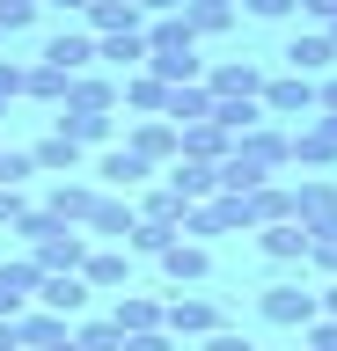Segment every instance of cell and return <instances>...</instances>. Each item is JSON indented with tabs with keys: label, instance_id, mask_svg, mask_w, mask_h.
<instances>
[{
	"label": "cell",
	"instance_id": "cell-1",
	"mask_svg": "<svg viewBox=\"0 0 337 351\" xmlns=\"http://www.w3.org/2000/svg\"><path fill=\"white\" fill-rule=\"evenodd\" d=\"M161 329H169L176 344H198V337L227 329V315H220V300H213V293H198V285H191V293H169V300H161Z\"/></svg>",
	"mask_w": 337,
	"mask_h": 351
},
{
	"label": "cell",
	"instance_id": "cell-2",
	"mask_svg": "<svg viewBox=\"0 0 337 351\" xmlns=\"http://www.w3.org/2000/svg\"><path fill=\"white\" fill-rule=\"evenodd\" d=\"M257 315H264L271 329H308V322H323V300H315L301 278H279V285L257 293Z\"/></svg>",
	"mask_w": 337,
	"mask_h": 351
},
{
	"label": "cell",
	"instance_id": "cell-3",
	"mask_svg": "<svg viewBox=\"0 0 337 351\" xmlns=\"http://www.w3.org/2000/svg\"><path fill=\"white\" fill-rule=\"evenodd\" d=\"M37 285H45V271H37V256H8L0 263V322H23L30 307H37Z\"/></svg>",
	"mask_w": 337,
	"mask_h": 351
},
{
	"label": "cell",
	"instance_id": "cell-4",
	"mask_svg": "<svg viewBox=\"0 0 337 351\" xmlns=\"http://www.w3.org/2000/svg\"><path fill=\"white\" fill-rule=\"evenodd\" d=\"M257 110H264L271 125H279V117L308 125V117H315V81H301V73H271V81H264V95H257Z\"/></svg>",
	"mask_w": 337,
	"mask_h": 351
},
{
	"label": "cell",
	"instance_id": "cell-5",
	"mask_svg": "<svg viewBox=\"0 0 337 351\" xmlns=\"http://www.w3.org/2000/svg\"><path fill=\"white\" fill-rule=\"evenodd\" d=\"M264 66L257 59H220V66H205V88H213V103H257L264 95Z\"/></svg>",
	"mask_w": 337,
	"mask_h": 351
},
{
	"label": "cell",
	"instance_id": "cell-6",
	"mask_svg": "<svg viewBox=\"0 0 337 351\" xmlns=\"http://www.w3.org/2000/svg\"><path fill=\"white\" fill-rule=\"evenodd\" d=\"M132 219H139V205H132V197L103 191V197H95V213L81 219V234H89L95 249H125V234H132Z\"/></svg>",
	"mask_w": 337,
	"mask_h": 351
},
{
	"label": "cell",
	"instance_id": "cell-7",
	"mask_svg": "<svg viewBox=\"0 0 337 351\" xmlns=\"http://www.w3.org/2000/svg\"><path fill=\"white\" fill-rule=\"evenodd\" d=\"M37 66H51V73H95V37L89 29H81V22H73V29H51L45 37V51H37Z\"/></svg>",
	"mask_w": 337,
	"mask_h": 351
},
{
	"label": "cell",
	"instance_id": "cell-8",
	"mask_svg": "<svg viewBox=\"0 0 337 351\" xmlns=\"http://www.w3.org/2000/svg\"><path fill=\"white\" fill-rule=\"evenodd\" d=\"M235 154L257 161L264 176H286V169H293V139H286V125H271V117H264V125H249L242 139H235Z\"/></svg>",
	"mask_w": 337,
	"mask_h": 351
},
{
	"label": "cell",
	"instance_id": "cell-9",
	"mask_svg": "<svg viewBox=\"0 0 337 351\" xmlns=\"http://www.w3.org/2000/svg\"><path fill=\"white\" fill-rule=\"evenodd\" d=\"M125 147H132L139 161H147V169H169V161L183 154V132L169 125V117H132V132H125Z\"/></svg>",
	"mask_w": 337,
	"mask_h": 351
},
{
	"label": "cell",
	"instance_id": "cell-10",
	"mask_svg": "<svg viewBox=\"0 0 337 351\" xmlns=\"http://www.w3.org/2000/svg\"><path fill=\"white\" fill-rule=\"evenodd\" d=\"M161 278L176 285V293H191V285H205L213 278V249H205V241H169V249H161Z\"/></svg>",
	"mask_w": 337,
	"mask_h": 351
},
{
	"label": "cell",
	"instance_id": "cell-11",
	"mask_svg": "<svg viewBox=\"0 0 337 351\" xmlns=\"http://www.w3.org/2000/svg\"><path fill=\"white\" fill-rule=\"evenodd\" d=\"M286 73H301V81H330V66H337V44L323 37V29H301V37H286Z\"/></svg>",
	"mask_w": 337,
	"mask_h": 351
},
{
	"label": "cell",
	"instance_id": "cell-12",
	"mask_svg": "<svg viewBox=\"0 0 337 351\" xmlns=\"http://www.w3.org/2000/svg\"><path fill=\"white\" fill-rule=\"evenodd\" d=\"M95 197H103V183H81V176H59L45 191V213L51 219H67V227H81V219L95 213Z\"/></svg>",
	"mask_w": 337,
	"mask_h": 351
},
{
	"label": "cell",
	"instance_id": "cell-13",
	"mask_svg": "<svg viewBox=\"0 0 337 351\" xmlns=\"http://www.w3.org/2000/svg\"><path fill=\"white\" fill-rule=\"evenodd\" d=\"M95 176H103V183H111L117 197H132V191H139V183H147L154 169H147V161H139V154L125 147V139H117V147H103V154H95Z\"/></svg>",
	"mask_w": 337,
	"mask_h": 351
},
{
	"label": "cell",
	"instance_id": "cell-14",
	"mask_svg": "<svg viewBox=\"0 0 337 351\" xmlns=\"http://www.w3.org/2000/svg\"><path fill=\"white\" fill-rule=\"evenodd\" d=\"M37 307L73 322V315L89 307V278H81V271H45V285H37Z\"/></svg>",
	"mask_w": 337,
	"mask_h": 351
},
{
	"label": "cell",
	"instance_id": "cell-15",
	"mask_svg": "<svg viewBox=\"0 0 337 351\" xmlns=\"http://www.w3.org/2000/svg\"><path fill=\"white\" fill-rule=\"evenodd\" d=\"M198 51V29L183 15H161V22H147V66L154 59H191Z\"/></svg>",
	"mask_w": 337,
	"mask_h": 351
},
{
	"label": "cell",
	"instance_id": "cell-16",
	"mask_svg": "<svg viewBox=\"0 0 337 351\" xmlns=\"http://www.w3.org/2000/svg\"><path fill=\"white\" fill-rule=\"evenodd\" d=\"M81 29H89V37H139L147 15H139L132 0H95L89 15H81Z\"/></svg>",
	"mask_w": 337,
	"mask_h": 351
},
{
	"label": "cell",
	"instance_id": "cell-17",
	"mask_svg": "<svg viewBox=\"0 0 337 351\" xmlns=\"http://www.w3.org/2000/svg\"><path fill=\"white\" fill-rule=\"evenodd\" d=\"M89 249H95V241L81 234V227H59V234L37 241L30 256H37V271H81V263H89Z\"/></svg>",
	"mask_w": 337,
	"mask_h": 351
},
{
	"label": "cell",
	"instance_id": "cell-18",
	"mask_svg": "<svg viewBox=\"0 0 337 351\" xmlns=\"http://www.w3.org/2000/svg\"><path fill=\"white\" fill-rule=\"evenodd\" d=\"M161 183H169L183 205H205V197H220V169H213V161H169V176H161Z\"/></svg>",
	"mask_w": 337,
	"mask_h": 351
},
{
	"label": "cell",
	"instance_id": "cell-19",
	"mask_svg": "<svg viewBox=\"0 0 337 351\" xmlns=\"http://www.w3.org/2000/svg\"><path fill=\"white\" fill-rule=\"evenodd\" d=\"M257 256H264V263H308V227H301V219L257 227Z\"/></svg>",
	"mask_w": 337,
	"mask_h": 351
},
{
	"label": "cell",
	"instance_id": "cell-20",
	"mask_svg": "<svg viewBox=\"0 0 337 351\" xmlns=\"http://www.w3.org/2000/svg\"><path fill=\"white\" fill-rule=\"evenodd\" d=\"M81 278H89V293H132V256L125 249H89Z\"/></svg>",
	"mask_w": 337,
	"mask_h": 351
},
{
	"label": "cell",
	"instance_id": "cell-21",
	"mask_svg": "<svg viewBox=\"0 0 337 351\" xmlns=\"http://www.w3.org/2000/svg\"><path fill=\"white\" fill-rule=\"evenodd\" d=\"M51 132H67L73 147H111L117 117H111V110H59V117H51Z\"/></svg>",
	"mask_w": 337,
	"mask_h": 351
},
{
	"label": "cell",
	"instance_id": "cell-22",
	"mask_svg": "<svg viewBox=\"0 0 337 351\" xmlns=\"http://www.w3.org/2000/svg\"><path fill=\"white\" fill-rule=\"evenodd\" d=\"M330 213H337V183L330 176H301V183H293V219H301V227H323Z\"/></svg>",
	"mask_w": 337,
	"mask_h": 351
},
{
	"label": "cell",
	"instance_id": "cell-23",
	"mask_svg": "<svg viewBox=\"0 0 337 351\" xmlns=\"http://www.w3.org/2000/svg\"><path fill=\"white\" fill-rule=\"evenodd\" d=\"M67 337H73V322H67V315H45V307H30L23 322H15V344H23V351H59Z\"/></svg>",
	"mask_w": 337,
	"mask_h": 351
},
{
	"label": "cell",
	"instance_id": "cell-24",
	"mask_svg": "<svg viewBox=\"0 0 337 351\" xmlns=\"http://www.w3.org/2000/svg\"><path fill=\"white\" fill-rule=\"evenodd\" d=\"M81 154H89V147H73L67 132H45V139L30 147V161H37V176H51V183H59V176H81Z\"/></svg>",
	"mask_w": 337,
	"mask_h": 351
},
{
	"label": "cell",
	"instance_id": "cell-25",
	"mask_svg": "<svg viewBox=\"0 0 337 351\" xmlns=\"http://www.w3.org/2000/svg\"><path fill=\"white\" fill-rule=\"evenodd\" d=\"M242 219H249V234L293 219V183H264V191H249V197H242Z\"/></svg>",
	"mask_w": 337,
	"mask_h": 351
},
{
	"label": "cell",
	"instance_id": "cell-26",
	"mask_svg": "<svg viewBox=\"0 0 337 351\" xmlns=\"http://www.w3.org/2000/svg\"><path fill=\"white\" fill-rule=\"evenodd\" d=\"M117 103L132 110V117H161V110H169V88L139 66V73H125V81H117Z\"/></svg>",
	"mask_w": 337,
	"mask_h": 351
},
{
	"label": "cell",
	"instance_id": "cell-27",
	"mask_svg": "<svg viewBox=\"0 0 337 351\" xmlns=\"http://www.w3.org/2000/svg\"><path fill=\"white\" fill-rule=\"evenodd\" d=\"M161 117H169V125H213V88L205 81H191V88H169V110H161Z\"/></svg>",
	"mask_w": 337,
	"mask_h": 351
},
{
	"label": "cell",
	"instance_id": "cell-28",
	"mask_svg": "<svg viewBox=\"0 0 337 351\" xmlns=\"http://www.w3.org/2000/svg\"><path fill=\"white\" fill-rule=\"evenodd\" d=\"M59 110H117V81H111V73H73Z\"/></svg>",
	"mask_w": 337,
	"mask_h": 351
},
{
	"label": "cell",
	"instance_id": "cell-29",
	"mask_svg": "<svg viewBox=\"0 0 337 351\" xmlns=\"http://www.w3.org/2000/svg\"><path fill=\"white\" fill-rule=\"evenodd\" d=\"M227 154H235V139H227L220 125H183V154L176 161H213V169H220Z\"/></svg>",
	"mask_w": 337,
	"mask_h": 351
},
{
	"label": "cell",
	"instance_id": "cell-30",
	"mask_svg": "<svg viewBox=\"0 0 337 351\" xmlns=\"http://www.w3.org/2000/svg\"><path fill=\"white\" fill-rule=\"evenodd\" d=\"M95 59L111 66L117 81H125V73H139V66H147V29H139V37H95Z\"/></svg>",
	"mask_w": 337,
	"mask_h": 351
},
{
	"label": "cell",
	"instance_id": "cell-31",
	"mask_svg": "<svg viewBox=\"0 0 337 351\" xmlns=\"http://www.w3.org/2000/svg\"><path fill=\"white\" fill-rule=\"evenodd\" d=\"M117 337H139V329H161V300L154 293H117Z\"/></svg>",
	"mask_w": 337,
	"mask_h": 351
},
{
	"label": "cell",
	"instance_id": "cell-32",
	"mask_svg": "<svg viewBox=\"0 0 337 351\" xmlns=\"http://www.w3.org/2000/svg\"><path fill=\"white\" fill-rule=\"evenodd\" d=\"M183 22L198 37H227L235 29V0H183Z\"/></svg>",
	"mask_w": 337,
	"mask_h": 351
},
{
	"label": "cell",
	"instance_id": "cell-33",
	"mask_svg": "<svg viewBox=\"0 0 337 351\" xmlns=\"http://www.w3.org/2000/svg\"><path fill=\"white\" fill-rule=\"evenodd\" d=\"M132 205H139V219H161V227H176V234H183V197L169 191V183H154V191L132 197Z\"/></svg>",
	"mask_w": 337,
	"mask_h": 351
},
{
	"label": "cell",
	"instance_id": "cell-34",
	"mask_svg": "<svg viewBox=\"0 0 337 351\" xmlns=\"http://www.w3.org/2000/svg\"><path fill=\"white\" fill-rule=\"evenodd\" d=\"M23 95H30V103H45V110H59V103H67V73H51V66H37V59H30Z\"/></svg>",
	"mask_w": 337,
	"mask_h": 351
},
{
	"label": "cell",
	"instance_id": "cell-35",
	"mask_svg": "<svg viewBox=\"0 0 337 351\" xmlns=\"http://www.w3.org/2000/svg\"><path fill=\"white\" fill-rule=\"evenodd\" d=\"M176 241V227H161V219H132V234H125V256H161Z\"/></svg>",
	"mask_w": 337,
	"mask_h": 351
},
{
	"label": "cell",
	"instance_id": "cell-36",
	"mask_svg": "<svg viewBox=\"0 0 337 351\" xmlns=\"http://www.w3.org/2000/svg\"><path fill=\"white\" fill-rule=\"evenodd\" d=\"M308 263H315V271H330V278H337V213L323 219V227H308Z\"/></svg>",
	"mask_w": 337,
	"mask_h": 351
},
{
	"label": "cell",
	"instance_id": "cell-37",
	"mask_svg": "<svg viewBox=\"0 0 337 351\" xmlns=\"http://www.w3.org/2000/svg\"><path fill=\"white\" fill-rule=\"evenodd\" d=\"M30 176H37V161H30V147H0V191H23Z\"/></svg>",
	"mask_w": 337,
	"mask_h": 351
},
{
	"label": "cell",
	"instance_id": "cell-38",
	"mask_svg": "<svg viewBox=\"0 0 337 351\" xmlns=\"http://www.w3.org/2000/svg\"><path fill=\"white\" fill-rule=\"evenodd\" d=\"M59 227H67V219H51L45 205H30V219H23V227H15V241H23V249H37V241H51V234H59Z\"/></svg>",
	"mask_w": 337,
	"mask_h": 351
},
{
	"label": "cell",
	"instance_id": "cell-39",
	"mask_svg": "<svg viewBox=\"0 0 337 351\" xmlns=\"http://www.w3.org/2000/svg\"><path fill=\"white\" fill-rule=\"evenodd\" d=\"M73 344H81V351H125V337H117V322H81Z\"/></svg>",
	"mask_w": 337,
	"mask_h": 351
},
{
	"label": "cell",
	"instance_id": "cell-40",
	"mask_svg": "<svg viewBox=\"0 0 337 351\" xmlns=\"http://www.w3.org/2000/svg\"><path fill=\"white\" fill-rule=\"evenodd\" d=\"M37 22V0H0V37H23Z\"/></svg>",
	"mask_w": 337,
	"mask_h": 351
},
{
	"label": "cell",
	"instance_id": "cell-41",
	"mask_svg": "<svg viewBox=\"0 0 337 351\" xmlns=\"http://www.w3.org/2000/svg\"><path fill=\"white\" fill-rule=\"evenodd\" d=\"M23 81H30V59H0V103H15Z\"/></svg>",
	"mask_w": 337,
	"mask_h": 351
},
{
	"label": "cell",
	"instance_id": "cell-42",
	"mask_svg": "<svg viewBox=\"0 0 337 351\" xmlns=\"http://www.w3.org/2000/svg\"><path fill=\"white\" fill-rule=\"evenodd\" d=\"M30 219V197L23 191H0V227H8V234H15V227H23Z\"/></svg>",
	"mask_w": 337,
	"mask_h": 351
},
{
	"label": "cell",
	"instance_id": "cell-43",
	"mask_svg": "<svg viewBox=\"0 0 337 351\" xmlns=\"http://www.w3.org/2000/svg\"><path fill=\"white\" fill-rule=\"evenodd\" d=\"M301 0H242V15H257V22H286Z\"/></svg>",
	"mask_w": 337,
	"mask_h": 351
},
{
	"label": "cell",
	"instance_id": "cell-44",
	"mask_svg": "<svg viewBox=\"0 0 337 351\" xmlns=\"http://www.w3.org/2000/svg\"><path fill=\"white\" fill-rule=\"evenodd\" d=\"M125 351H183L169 329H139V337H125Z\"/></svg>",
	"mask_w": 337,
	"mask_h": 351
},
{
	"label": "cell",
	"instance_id": "cell-45",
	"mask_svg": "<svg viewBox=\"0 0 337 351\" xmlns=\"http://www.w3.org/2000/svg\"><path fill=\"white\" fill-rule=\"evenodd\" d=\"M198 351H257V344H249L242 329H213V337H198Z\"/></svg>",
	"mask_w": 337,
	"mask_h": 351
},
{
	"label": "cell",
	"instance_id": "cell-46",
	"mask_svg": "<svg viewBox=\"0 0 337 351\" xmlns=\"http://www.w3.org/2000/svg\"><path fill=\"white\" fill-rule=\"evenodd\" d=\"M301 337H308V351H337V322H330V315H323V322H308Z\"/></svg>",
	"mask_w": 337,
	"mask_h": 351
},
{
	"label": "cell",
	"instance_id": "cell-47",
	"mask_svg": "<svg viewBox=\"0 0 337 351\" xmlns=\"http://www.w3.org/2000/svg\"><path fill=\"white\" fill-rule=\"evenodd\" d=\"M315 117H337V73H330V81H315Z\"/></svg>",
	"mask_w": 337,
	"mask_h": 351
},
{
	"label": "cell",
	"instance_id": "cell-48",
	"mask_svg": "<svg viewBox=\"0 0 337 351\" xmlns=\"http://www.w3.org/2000/svg\"><path fill=\"white\" fill-rule=\"evenodd\" d=\"M132 8H139L147 22H161V15H183V0H132Z\"/></svg>",
	"mask_w": 337,
	"mask_h": 351
},
{
	"label": "cell",
	"instance_id": "cell-49",
	"mask_svg": "<svg viewBox=\"0 0 337 351\" xmlns=\"http://www.w3.org/2000/svg\"><path fill=\"white\" fill-rule=\"evenodd\" d=\"M301 15H308V22H323V29H330V22H337V0H301Z\"/></svg>",
	"mask_w": 337,
	"mask_h": 351
},
{
	"label": "cell",
	"instance_id": "cell-50",
	"mask_svg": "<svg viewBox=\"0 0 337 351\" xmlns=\"http://www.w3.org/2000/svg\"><path fill=\"white\" fill-rule=\"evenodd\" d=\"M45 8H59V15H73V22H81V15L95 8V0H45Z\"/></svg>",
	"mask_w": 337,
	"mask_h": 351
},
{
	"label": "cell",
	"instance_id": "cell-51",
	"mask_svg": "<svg viewBox=\"0 0 337 351\" xmlns=\"http://www.w3.org/2000/svg\"><path fill=\"white\" fill-rule=\"evenodd\" d=\"M315 300H323V315H330V322H337V278L323 285V293H315Z\"/></svg>",
	"mask_w": 337,
	"mask_h": 351
},
{
	"label": "cell",
	"instance_id": "cell-52",
	"mask_svg": "<svg viewBox=\"0 0 337 351\" xmlns=\"http://www.w3.org/2000/svg\"><path fill=\"white\" fill-rule=\"evenodd\" d=\"M0 351H23V344H15V322H0Z\"/></svg>",
	"mask_w": 337,
	"mask_h": 351
},
{
	"label": "cell",
	"instance_id": "cell-53",
	"mask_svg": "<svg viewBox=\"0 0 337 351\" xmlns=\"http://www.w3.org/2000/svg\"><path fill=\"white\" fill-rule=\"evenodd\" d=\"M323 37H330V44H337V22H330V29H323Z\"/></svg>",
	"mask_w": 337,
	"mask_h": 351
},
{
	"label": "cell",
	"instance_id": "cell-54",
	"mask_svg": "<svg viewBox=\"0 0 337 351\" xmlns=\"http://www.w3.org/2000/svg\"><path fill=\"white\" fill-rule=\"evenodd\" d=\"M0 125H8V103H0Z\"/></svg>",
	"mask_w": 337,
	"mask_h": 351
},
{
	"label": "cell",
	"instance_id": "cell-55",
	"mask_svg": "<svg viewBox=\"0 0 337 351\" xmlns=\"http://www.w3.org/2000/svg\"><path fill=\"white\" fill-rule=\"evenodd\" d=\"M0 147H8V125H0Z\"/></svg>",
	"mask_w": 337,
	"mask_h": 351
},
{
	"label": "cell",
	"instance_id": "cell-56",
	"mask_svg": "<svg viewBox=\"0 0 337 351\" xmlns=\"http://www.w3.org/2000/svg\"><path fill=\"white\" fill-rule=\"evenodd\" d=\"M0 51H8V37H0Z\"/></svg>",
	"mask_w": 337,
	"mask_h": 351
},
{
	"label": "cell",
	"instance_id": "cell-57",
	"mask_svg": "<svg viewBox=\"0 0 337 351\" xmlns=\"http://www.w3.org/2000/svg\"><path fill=\"white\" fill-rule=\"evenodd\" d=\"M37 8H45V0H37Z\"/></svg>",
	"mask_w": 337,
	"mask_h": 351
}]
</instances>
